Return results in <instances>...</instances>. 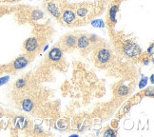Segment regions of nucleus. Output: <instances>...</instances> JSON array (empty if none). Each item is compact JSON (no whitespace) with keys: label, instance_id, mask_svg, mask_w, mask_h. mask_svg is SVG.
I'll list each match as a JSON object with an SVG mask.
<instances>
[{"label":"nucleus","instance_id":"7","mask_svg":"<svg viewBox=\"0 0 154 137\" xmlns=\"http://www.w3.org/2000/svg\"><path fill=\"white\" fill-rule=\"evenodd\" d=\"M90 45V38L86 35H81L79 38L77 39V46L79 49L84 50L86 48H88Z\"/></svg>","mask_w":154,"mask_h":137},{"label":"nucleus","instance_id":"14","mask_svg":"<svg viewBox=\"0 0 154 137\" xmlns=\"http://www.w3.org/2000/svg\"><path fill=\"white\" fill-rule=\"evenodd\" d=\"M117 91H118L119 95H126V94H128V88L126 87V86H120Z\"/></svg>","mask_w":154,"mask_h":137},{"label":"nucleus","instance_id":"10","mask_svg":"<svg viewBox=\"0 0 154 137\" xmlns=\"http://www.w3.org/2000/svg\"><path fill=\"white\" fill-rule=\"evenodd\" d=\"M15 124L16 125V127L20 129H25L27 125H28V122H27V120L22 117V116H17V117L15 119Z\"/></svg>","mask_w":154,"mask_h":137},{"label":"nucleus","instance_id":"6","mask_svg":"<svg viewBox=\"0 0 154 137\" xmlns=\"http://www.w3.org/2000/svg\"><path fill=\"white\" fill-rule=\"evenodd\" d=\"M75 17H76L75 13L73 11H70V10H67V11H65L63 12V15H62L63 21L65 23H67V24L73 23L74 20H75Z\"/></svg>","mask_w":154,"mask_h":137},{"label":"nucleus","instance_id":"16","mask_svg":"<svg viewBox=\"0 0 154 137\" xmlns=\"http://www.w3.org/2000/svg\"><path fill=\"white\" fill-rule=\"evenodd\" d=\"M104 135H105V136H111V135H115V133H114L113 131H112V129H107V131H105Z\"/></svg>","mask_w":154,"mask_h":137},{"label":"nucleus","instance_id":"17","mask_svg":"<svg viewBox=\"0 0 154 137\" xmlns=\"http://www.w3.org/2000/svg\"><path fill=\"white\" fill-rule=\"evenodd\" d=\"M8 80H9V77H8V76L0 78V86L3 85V84H5L6 82H8Z\"/></svg>","mask_w":154,"mask_h":137},{"label":"nucleus","instance_id":"4","mask_svg":"<svg viewBox=\"0 0 154 137\" xmlns=\"http://www.w3.org/2000/svg\"><path fill=\"white\" fill-rule=\"evenodd\" d=\"M29 63V59L27 58L26 56H19V57H17L16 59L13 61V64H12V66L13 68H15V70H21V68H25L27 65H28Z\"/></svg>","mask_w":154,"mask_h":137},{"label":"nucleus","instance_id":"1","mask_svg":"<svg viewBox=\"0 0 154 137\" xmlns=\"http://www.w3.org/2000/svg\"><path fill=\"white\" fill-rule=\"evenodd\" d=\"M124 51L128 56L134 57L138 55L141 51H140L139 46H137L135 43L131 42V41H128L124 46Z\"/></svg>","mask_w":154,"mask_h":137},{"label":"nucleus","instance_id":"15","mask_svg":"<svg viewBox=\"0 0 154 137\" xmlns=\"http://www.w3.org/2000/svg\"><path fill=\"white\" fill-rule=\"evenodd\" d=\"M26 86V80L25 79H19L15 82V87L17 89H22Z\"/></svg>","mask_w":154,"mask_h":137},{"label":"nucleus","instance_id":"19","mask_svg":"<svg viewBox=\"0 0 154 137\" xmlns=\"http://www.w3.org/2000/svg\"><path fill=\"white\" fill-rule=\"evenodd\" d=\"M12 1H15V0H12Z\"/></svg>","mask_w":154,"mask_h":137},{"label":"nucleus","instance_id":"13","mask_svg":"<svg viewBox=\"0 0 154 137\" xmlns=\"http://www.w3.org/2000/svg\"><path fill=\"white\" fill-rule=\"evenodd\" d=\"M88 12V9H86V8H78L77 11H76V15H77V16H79V17H85L86 15H87Z\"/></svg>","mask_w":154,"mask_h":137},{"label":"nucleus","instance_id":"18","mask_svg":"<svg viewBox=\"0 0 154 137\" xmlns=\"http://www.w3.org/2000/svg\"><path fill=\"white\" fill-rule=\"evenodd\" d=\"M148 54H150V55H152L153 54V46L152 45L150 46V50L148 49Z\"/></svg>","mask_w":154,"mask_h":137},{"label":"nucleus","instance_id":"2","mask_svg":"<svg viewBox=\"0 0 154 137\" xmlns=\"http://www.w3.org/2000/svg\"><path fill=\"white\" fill-rule=\"evenodd\" d=\"M24 48H25L26 51L28 53H33L37 50L38 48V41L35 37H30L28 40L26 41L25 44H24Z\"/></svg>","mask_w":154,"mask_h":137},{"label":"nucleus","instance_id":"5","mask_svg":"<svg viewBox=\"0 0 154 137\" xmlns=\"http://www.w3.org/2000/svg\"><path fill=\"white\" fill-rule=\"evenodd\" d=\"M62 57V51L59 48H53L49 53V59L52 62H58Z\"/></svg>","mask_w":154,"mask_h":137},{"label":"nucleus","instance_id":"9","mask_svg":"<svg viewBox=\"0 0 154 137\" xmlns=\"http://www.w3.org/2000/svg\"><path fill=\"white\" fill-rule=\"evenodd\" d=\"M21 108L23 111L30 112V111H32L33 109V103L30 98H25L21 103Z\"/></svg>","mask_w":154,"mask_h":137},{"label":"nucleus","instance_id":"3","mask_svg":"<svg viewBox=\"0 0 154 137\" xmlns=\"http://www.w3.org/2000/svg\"><path fill=\"white\" fill-rule=\"evenodd\" d=\"M110 56H111V53L110 51L107 49H102L98 51V54H97V60L99 61L100 63L102 64H105V63H108L109 59H110Z\"/></svg>","mask_w":154,"mask_h":137},{"label":"nucleus","instance_id":"11","mask_svg":"<svg viewBox=\"0 0 154 137\" xmlns=\"http://www.w3.org/2000/svg\"><path fill=\"white\" fill-rule=\"evenodd\" d=\"M75 42H76V37L74 35H68L66 39H65V44L68 46V47H73Z\"/></svg>","mask_w":154,"mask_h":137},{"label":"nucleus","instance_id":"8","mask_svg":"<svg viewBox=\"0 0 154 137\" xmlns=\"http://www.w3.org/2000/svg\"><path fill=\"white\" fill-rule=\"evenodd\" d=\"M47 9L51 15H52L54 17H59L60 16V12L58 7L56 6V4H54L53 2H49L47 4Z\"/></svg>","mask_w":154,"mask_h":137},{"label":"nucleus","instance_id":"12","mask_svg":"<svg viewBox=\"0 0 154 137\" xmlns=\"http://www.w3.org/2000/svg\"><path fill=\"white\" fill-rule=\"evenodd\" d=\"M117 11H118L117 6H113V7H112V8L110 9V11H109V17H110V19H111L113 22L116 21L115 16H116V13H117Z\"/></svg>","mask_w":154,"mask_h":137}]
</instances>
